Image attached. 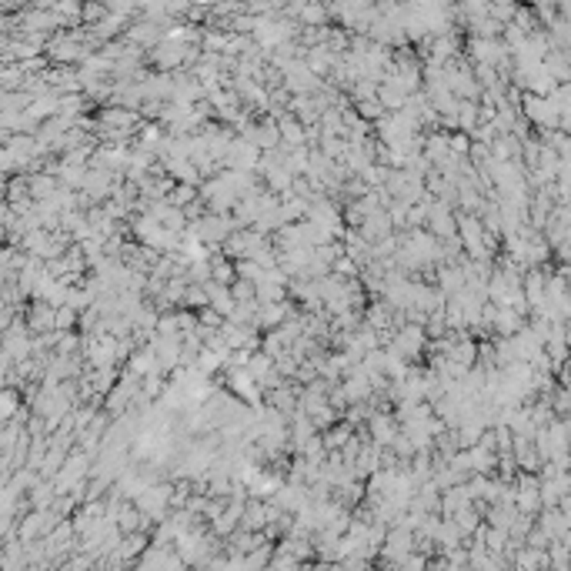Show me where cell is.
Wrapping results in <instances>:
<instances>
[{
  "mask_svg": "<svg viewBox=\"0 0 571 571\" xmlns=\"http://www.w3.org/2000/svg\"><path fill=\"white\" fill-rule=\"evenodd\" d=\"M284 137H287V140H294V144H298V140H301V137H304V134H301V127H298V124H284Z\"/></svg>",
  "mask_w": 571,
  "mask_h": 571,
  "instance_id": "obj_1",
  "label": "cell"
}]
</instances>
